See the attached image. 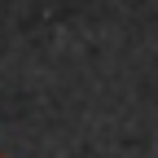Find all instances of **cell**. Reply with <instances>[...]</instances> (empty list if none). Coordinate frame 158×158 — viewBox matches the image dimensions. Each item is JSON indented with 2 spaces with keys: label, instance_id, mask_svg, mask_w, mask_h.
<instances>
[{
  "label": "cell",
  "instance_id": "1",
  "mask_svg": "<svg viewBox=\"0 0 158 158\" xmlns=\"http://www.w3.org/2000/svg\"><path fill=\"white\" fill-rule=\"evenodd\" d=\"M0 158H5V154H0Z\"/></svg>",
  "mask_w": 158,
  "mask_h": 158
}]
</instances>
